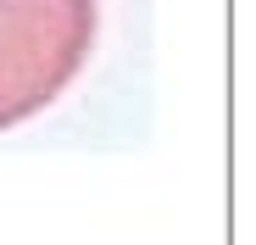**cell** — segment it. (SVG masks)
<instances>
[{
  "label": "cell",
  "instance_id": "6da1fadb",
  "mask_svg": "<svg viewBox=\"0 0 256 245\" xmlns=\"http://www.w3.org/2000/svg\"><path fill=\"white\" fill-rule=\"evenodd\" d=\"M100 34V0H0V134L72 90Z\"/></svg>",
  "mask_w": 256,
  "mask_h": 245
}]
</instances>
